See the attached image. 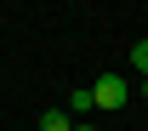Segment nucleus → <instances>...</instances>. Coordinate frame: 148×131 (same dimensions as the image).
<instances>
[{
	"label": "nucleus",
	"mask_w": 148,
	"mask_h": 131,
	"mask_svg": "<svg viewBox=\"0 0 148 131\" xmlns=\"http://www.w3.org/2000/svg\"><path fill=\"white\" fill-rule=\"evenodd\" d=\"M91 103H97V108H125V103H131V86H125V80H120V74H103V80H97V86H91Z\"/></svg>",
	"instance_id": "1"
},
{
	"label": "nucleus",
	"mask_w": 148,
	"mask_h": 131,
	"mask_svg": "<svg viewBox=\"0 0 148 131\" xmlns=\"http://www.w3.org/2000/svg\"><path fill=\"white\" fill-rule=\"evenodd\" d=\"M40 131H74V120L63 108H46V114H40Z\"/></svg>",
	"instance_id": "2"
},
{
	"label": "nucleus",
	"mask_w": 148,
	"mask_h": 131,
	"mask_svg": "<svg viewBox=\"0 0 148 131\" xmlns=\"http://www.w3.org/2000/svg\"><path fill=\"white\" fill-rule=\"evenodd\" d=\"M69 108H74V114H86V108H97V103H91V86H80V91L69 97Z\"/></svg>",
	"instance_id": "3"
},
{
	"label": "nucleus",
	"mask_w": 148,
	"mask_h": 131,
	"mask_svg": "<svg viewBox=\"0 0 148 131\" xmlns=\"http://www.w3.org/2000/svg\"><path fill=\"white\" fill-rule=\"evenodd\" d=\"M131 63H137V69H143V80H148V40H137V46H131Z\"/></svg>",
	"instance_id": "4"
},
{
	"label": "nucleus",
	"mask_w": 148,
	"mask_h": 131,
	"mask_svg": "<svg viewBox=\"0 0 148 131\" xmlns=\"http://www.w3.org/2000/svg\"><path fill=\"white\" fill-rule=\"evenodd\" d=\"M74 131H97V126H74Z\"/></svg>",
	"instance_id": "5"
}]
</instances>
